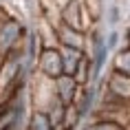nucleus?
Returning <instances> with one entry per match:
<instances>
[{"instance_id": "nucleus-1", "label": "nucleus", "mask_w": 130, "mask_h": 130, "mask_svg": "<svg viewBox=\"0 0 130 130\" xmlns=\"http://www.w3.org/2000/svg\"><path fill=\"white\" fill-rule=\"evenodd\" d=\"M38 66H40V73H42V75L51 77V79H57L60 75H64V64H62L60 46H55V48H44V51L40 53Z\"/></svg>"}, {"instance_id": "nucleus-2", "label": "nucleus", "mask_w": 130, "mask_h": 130, "mask_svg": "<svg viewBox=\"0 0 130 130\" xmlns=\"http://www.w3.org/2000/svg\"><path fill=\"white\" fill-rule=\"evenodd\" d=\"M55 86H57V97H60V102L64 106H69L73 104V97H75V90L79 84L75 82V77L73 75H60L55 79Z\"/></svg>"}, {"instance_id": "nucleus-3", "label": "nucleus", "mask_w": 130, "mask_h": 130, "mask_svg": "<svg viewBox=\"0 0 130 130\" xmlns=\"http://www.w3.org/2000/svg\"><path fill=\"white\" fill-rule=\"evenodd\" d=\"M60 55H62V64H64V75H75L77 64L84 55L79 48H71V46H60Z\"/></svg>"}, {"instance_id": "nucleus-4", "label": "nucleus", "mask_w": 130, "mask_h": 130, "mask_svg": "<svg viewBox=\"0 0 130 130\" xmlns=\"http://www.w3.org/2000/svg\"><path fill=\"white\" fill-rule=\"evenodd\" d=\"M31 130H55L51 119H48L46 112H38L35 110L33 117H31Z\"/></svg>"}]
</instances>
